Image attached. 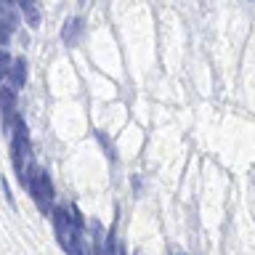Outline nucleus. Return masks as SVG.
Here are the masks:
<instances>
[{"label":"nucleus","instance_id":"nucleus-12","mask_svg":"<svg viewBox=\"0 0 255 255\" xmlns=\"http://www.w3.org/2000/svg\"><path fill=\"white\" fill-rule=\"evenodd\" d=\"M96 135H99V141H101V146H104V151H109V157L115 159V149H112V141H109V135L104 133V130H99V133H96Z\"/></svg>","mask_w":255,"mask_h":255},{"label":"nucleus","instance_id":"nucleus-3","mask_svg":"<svg viewBox=\"0 0 255 255\" xmlns=\"http://www.w3.org/2000/svg\"><path fill=\"white\" fill-rule=\"evenodd\" d=\"M29 197L35 199V205H37V210L43 213V215H51L53 213V207H56V189H53V181H51V175H48L45 167H35L32 170V178H29Z\"/></svg>","mask_w":255,"mask_h":255},{"label":"nucleus","instance_id":"nucleus-8","mask_svg":"<svg viewBox=\"0 0 255 255\" xmlns=\"http://www.w3.org/2000/svg\"><path fill=\"white\" fill-rule=\"evenodd\" d=\"M8 83L11 85H16L21 91L24 88V83H27V61L21 59H13V64H11V69H8Z\"/></svg>","mask_w":255,"mask_h":255},{"label":"nucleus","instance_id":"nucleus-13","mask_svg":"<svg viewBox=\"0 0 255 255\" xmlns=\"http://www.w3.org/2000/svg\"><path fill=\"white\" fill-rule=\"evenodd\" d=\"M0 183H3V191H5V199H8V205L13 207V194H11V189H8V181H5V178H0Z\"/></svg>","mask_w":255,"mask_h":255},{"label":"nucleus","instance_id":"nucleus-6","mask_svg":"<svg viewBox=\"0 0 255 255\" xmlns=\"http://www.w3.org/2000/svg\"><path fill=\"white\" fill-rule=\"evenodd\" d=\"M83 32H85L83 19H77V16L67 19V21H64V27H61V40H64V45L75 48L80 40H83Z\"/></svg>","mask_w":255,"mask_h":255},{"label":"nucleus","instance_id":"nucleus-7","mask_svg":"<svg viewBox=\"0 0 255 255\" xmlns=\"http://www.w3.org/2000/svg\"><path fill=\"white\" fill-rule=\"evenodd\" d=\"M16 5L21 8L24 21L29 24V29H37V27H40V8H37V0H16Z\"/></svg>","mask_w":255,"mask_h":255},{"label":"nucleus","instance_id":"nucleus-1","mask_svg":"<svg viewBox=\"0 0 255 255\" xmlns=\"http://www.w3.org/2000/svg\"><path fill=\"white\" fill-rule=\"evenodd\" d=\"M51 221L56 231V242L67 255H93V250H88L85 242V221H77L72 215L69 205H56Z\"/></svg>","mask_w":255,"mask_h":255},{"label":"nucleus","instance_id":"nucleus-4","mask_svg":"<svg viewBox=\"0 0 255 255\" xmlns=\"http://www.w3.org/2000/svg\"><path fill=\"white\" fill-rule=\"evenodd\" d=\"M16 96H19V88L5 80V83L0 85V125H3L5 135H11L16 120H19V112H16Z\"/></svg>","mask_w":255,"mask_h":255},{"label":"nucleus","instance_id":"nucleus-5","mask_svg":"<svg viewBox=\"0 0 255 255\" xmlns=\"http://www.w3.org/2000/svg\"><path fill=\"white\" fill-rule=\"evenodd\" d=\"M93 255H120L115 229L104 231V226L99 221H93Z\"/></svg>","mask_w":255,"mask_h":255},{"label":"nucleus","instance_id":"nucleus-2","mask_svg":"<svg viewBox=\"0 0 255 255\" xmlns=\"http://www.w3.org/2000/svg\"><path fill=\"white\" fill-rule=\"evenodd\" d=\"M11 162H13V170H16V178L24 186V191L29 189V178H32V170L37 167L35 162V151H32V138H29V128L27 123L19 117L11 130Z\"/></svg>","mask_w":255,"mask_h":255},{"label":"nucleus","instance_id":"nucleus-9","mask_svg":"<svg viewBox=\"0 0 255 255\" xmlns=\"http://www.w3.org/2000/svg\"><path fill=\"white\" fill-rule=\"evenodd\" d=\"M13 5H16V0H0V19H5V21H11V24L19 21Z\"/></svg>","mask_w":255,"mask_h":255},{"label":"nucleus","instance_id":"nucleus-11","mask_svg":"<svg viewBox=\"0 0 255 255\" xmlns=\"http://www.w3.org/2000/svg\"><path fill=\"white\" fill-rule=\"evenodd\" d=\"M13 29H16V24H11V21H5V19H0V45H5L8 40H11V35H13Z\"/></svg>","mask_w":255,"mask_h":255},{"label":"nucleus","instance_id":"nucleus-10","mask_svg":"<svg viewBox=\"0 0 255 255\" xmlns=\"http://www.w3.org/2000/svg\"><path fill=\"white\" fill-rule=\"evenodd\" d=\"M11 64H13L11 53H8L5 48H0V85L8 80V69H11Z\"/></svg>","mask_w":255,"mask_h":255}]
</instances>
